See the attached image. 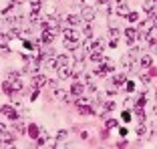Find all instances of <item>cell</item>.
Here are the masks:
<instances>
[{
	"label": "cell",
	"mask_w": 157,
	"mask_h": 149,
	"mask_svg": "<svg viewBox=\"0 0 157 149\" xmlns=\"http://www.w3.org/2000/svg\"><path fill=\"white\" fill-rule=\"evenodd\" d=\"M155 101H157V95H155Z\"/></svg>",
	"instance_id": "obj_42"
},
{
	"label": "cell",
	"mask_w": 157,
	"mask_h": 149,
	"mask_svg": "<svg viewBox=\"0 0 157 149\" xmlns=\"http://www.w3.org/2000/svg\"><path fill=\"white\" fill-rule=\"evenodd\" d=\"M137 135H139V137L145 135V127H143V125H139V127H137Z\"/></svg>",
	"instance_id": "obj_37"
},
{
	"label": "cell",
	"mask_w": 157,
	"mask_h": 149,
	"mask_svg": "<svg viewBox=\"0 0 157 149\" xmlns=\"http://www.w3.org/2000/svg\"><path fill=\"white\" fill-rule=\"evenodd\" d=\"M30 2V6H33V10H40L42 4H40V0H28Z\"/></svg>",
	"instance_id": "obj_28"
},
{
	"label": "cell",
	"mask_w": 157,
	"mask_h": 149,
	"mask_svg": "<svg viewBox=\"0 0 157 149\" xmlns=\"http://www.w3.org/2000/svg\"><path fill=\"white\" fill-rule=\"evenodd\" d=\"M83 89H85V85L77 81V83L71 87V95H75V97H81V95H83Z\"/></svg>",
	"instance_id": "obj_12"
},
{
	"label": "cell",
	"mask_w": 157,
	"mask_h": 149,
	"mask_svg": "<svg viewBox=\"0 0 157 149\" xmlns=\"http://www.w3.org/2000/svg\"><path fill=\"white\" fill-rule=\"evenodd\" d=\"M12 2H14V4H16V6H18V4H22L24 0H12Z\"/></svg>",
	"instance_id": "obj_40"
},
{
	"label": "cell",
	"mask_w": 157,
	"mask_h": 149,
	"mask_svg": "<svg viewBox=\"0 0 157 149\" xmlns=\"http://www.w3.org/2000/svg\"><path fill=\"white\" fill-rule=\"evenodd\" d=\"M22 44H24V47H26V48H33V47H34V44H33V42H30V40H24Z\"/></svg>",
	"instance_id": "obj_39"
},
{
	"label": "cell",
	"mask_w": 157,
	"mask_h": 149,
	"mask_svg": "<svg viewBox=\"0 0 157 149\" xmlns=\"http://www.w3.org/2000/svg\"><path fill=\"white\" fill-rule=\"evenodd\" d=\"M151 24H153V26H157V12H153V16H151Z\"/></svg>",
	"instance_id": "obj_38"
},
{
	"label": "cell",
	"mask_w": 157,
	"mask_h": 149,
	"mask_svg": "<svg viewBox=\"0 0 157 149\" xmlns=\"http://www.w3.org/2000/svg\"><path fill=\"white\" fill-rule=\"evenodd\" d=\"M52 95H55V99H60V101H65V103H71V99H69V95H67V91H63V89H59V87L52 89Z\"/></svg>",
	"instance_id": "obj_7"
},
{
	"label": "cell",
	"mask_w": 157,
	"mask_h": 149,
	"mask_svg": "<svg viewBox=\"0 0 157 149\" xmlns=\"http://www.w3.org/2000/svg\"><path fill=\"white\" fill-rule=\"evenodd\" d=\"M63 36H65V38H78L77 32H75V30H71V28H65V30H63Z\"/></svg>",
	"instance_id": "obj_25"
},
{
	"label": "cell",
	"mask_w": 157,
	"mask_h": 149,
	"mask_svg": "<svg viewBox=\"0 0 157 149\" xmlns=\"http://www.w3.org/2000/svg\"><path fill=\"white\" fill-rule=\"evenodd\" d=\"M16 77H20L18 73H16V71H10L8 73V81H12V79H16Z\"/></svg>",
	"instance_id": "obj_35"
},
{
	"label": "cell",
	"mask_w": 157,
	"mask_h": 149,
	"mask_svg": "<svg viewBox=\"0 0 157 149\" xmlns=\"http://www.w3.org/2000/svg\"><path fill=\"white\" fill-rule=\"evenodd\" d=\"M6 55H10V48L8 47H0V56H6Z\"/></svg>",
	"instance_id": "obj_34"
},
{
	"label": "cell",
	"mask_w": 157,
	"mask_h": 149,
	"mask_svg": "<svg viewBox=\"0 0 157 149\" xmlns=\"http://www.w3.org/2000/svg\"><path fill=\"white\" fill-rule=\"evenodd\" d=\"M10 83H12V89H14V93H22V81H20V77H16V79H12L10 81Z\"/></svg>",
	"instance_id": "obj_15"
},
{
	"label": "cell",
	"mask_w": 157,
	"mask_h": 149,
	"mask_svg": "<svg viewBox=\"0 0 157 149\" xmlns=\"http://www.w3.org/2000/svg\"><path fill=\"white\" fill-rule=\"evenodd\" d=\"M67 137H69V131H59V133H56V145H60V141H65Z\"/></svg>",
	"instance_id": "obj_21"
},
{
	"label": "cell",
	"mask_w": 157,
	"mask_h": 149,
	"mask_svg": "<svg viewBox=\"0 0 157 149\" xmlns=\"http://www.w3.org/2000/svg\"><path fill=\"white\" fill-rule=\"evenodd\" d=\"M155 115H157V105H155Z\"/></svg>",
	"instance_id": "obj_41"
},
{
	"label": "cell",
	"mask_w": 157,
	"mask_h": 149,
	"mask_svg": "<svg viewBox=\"0 0 157 149\" xmlns=\"http://www.w3.org/2000/svg\"><path fill=\"white\" fill-rule=\"evenodd\" d=\"M46 69H56V67H59V63H56V59H46Z\"/></svg>",
	"instance_id": "obj_26"
},
{
	"label": "cell",
	"mask_w": 157,
	"mask_h": 149,
	"mask_svg": "<svg viewBox=\"0 0 157 149\" xmlns=\"http://www.w3.org/2000/svg\"><path fill=\"white\" fill-rule=\"evenodd\" d=\"M56 73H59V79L60 81L71 79V77H73V71H71L69 67H59V69H56Z\"/></svg>",
	"instance_id": "obj_8"
},
{
	"label": "cell",
	"mask_w": 157,
	"mask_h": 149,
	"mask_svg": "<svg viewBox=\"0 0 157 149\" xmlns=\"http://www.w3.org/2000/svg\"><path fill=\"white\" fill-rule=\"evenodd\" d=\"M78 47H81L78 38H65V48L67 51H77Z\"/></svg>",
	"instance_id": "obj_9"
},
{
	"label": "cell",
	"mask_w": 157,
	"mask_h": 149,
	"mask_svg": "<svg viewBox=\"0 0 157 149\" xmlns=\"http://www.w3.org/2000/svg\"><path fill=\"white\" fill-rule=\"evenodd\" d=\"M44 85H48V79H46L44 74H34L33 77V87L34 89H42Z\"/></svg>",
	"instance_id": "obj_3"
},
{
	"label": "cell",
	"mask_w": 157,
	"mask_h": 149,
	"mask_svg": "<svg viewBox=\"0 0 157 149\" xmlns=\"http://www.w3.org/2000/svg\"><path fill=\"white\" fill-rule=\"evenodd\" d=\"M125 81H127V77H125V73H121V74H115V77H113V83H115L117 87H119V85H123Z\"/></svg>",
	"instance_id": "obj_20"
},
{
	"label": "cell",
	"mask_w": 157,
	"mask_h": 149,
	"mask_svg": "<svg viewBox=\"0 0 157 149\" xmlns=\"http://www.w3.org/2000/svg\"><path fill=\"white\" fill-rule=\"evenodd\" d=\"M12 127H14V131H16V133H24V123H22V119H20V117H16V119L12 121Z\"/></svg>",
	"instance_id": "obj_14"
},
{
	"label": "cell",
	"mask_w": 157,
	"mask_h": 149,
	"mask_svg": "<svg viewBox=\"0 0 157 149\" xmlns=\"http://www.w3.org/2000/svg\"><path fill=\"white\" fill-rule=\"evenodd\" d=\"M117 14H119V16H127V14H129V8L125 4H119L117 6Z\"/></svg>",
	"instance_id": "obj_24"
},
{
	"label": "cell",
	"mask_w": 157,
	"mask_h": 149,
	"mask_svg": "<svg viewBox=\"0 0 157 149\" xmlns=\"http://www.w3.org/2000/svg\"><path fill=\"white\" fill-rule=\"evenodd\" d=\"M28 137L38 139V127H36V125H28Z\"/></svg>",
	"instance_id": "obj_19"
},
{
	"label": "cell",
	"mask_w": 157,
	"mask_h": 149,
	"mask_svg": "<svg viewBox=\"0 0 157 149\" xmlns=\"http://www.w3.org/2000/svg\"><path fill=\"white\" fill-rule=\"evenodd\" d=\"M145 38H147V42L149 44H157V26H151L145 32Z\"/></svg>",
	"instance_id": "obj_6"
},
{
	"label": "cell",
	"mask_w": 157,
	"mask_h": 149,
	"mask_svg": "<svg viewBox=\"0 0 157 149\" xmlns=\"http://www.w3.org/2000/svg\"><path fill=\"white\" fill-rule=\"evenodd\" d=\"M125 40H127V44H133L135 40H137V36H139V30H135V28H127L125 30Z\"/></svg>",
	"instance_id": "obj_5"
},
{
	"label": "cell",
	"mask_w": 157,
	"mask_h": 149,
	"mask_svg": "<svg viewBox=\"0 0 157 149\" xmlns=\"http://www.w3.org/2000/svg\"><path fill=\"white\" fill-rule=\"evenodd\" d=\"M95 8H91V6H83V12H81V16H83V20H87V22H91L93 18H95Z\"/></svg>",
	"instance_id": "obj_4"
},
{
	"label": "cell",
	"mask_w": 157,
	"mask_h": 149,
	"mask_svg": "<svg viewBox=\"0 0 157 149\" xmlns=\"http://www.w3.org/2000/svg\"><path fill=\"white\" fill-rule=\"evenodd\" d=\"M133 63H135V59H131L129 55H127V56H123V59H121V67H123V71H125V73H127V71H131V69H133Z\"/></svg>",
	"instance_id": "obj_10"
},
{
	"label": "cell",
	"mask_w": 157,
	"mask_h": 149,
	"mask_svg": "<svg viewBox=\"0 0 157 149\" xmlns=\"http://www.w3.org/2000/svg\"><path fill=\"white\" fill-rule=\"evenodd\" d=\"M127 18H129L131 22H135V20L139 18V14H137V12H129V14H127Z\"/></svg>",
	"instance_id": "obj_33"
},
{
	"label": "cell",
	"mask_w": 157,
	"mask_h": 149,
	"mask_svg": "<svg viewBox=\"0 0 157 149\" xmlns=\"http://www.w3.org/2000/svg\"><path fill=\"white\" fill-rule=\"evenodd\" d=\"M105 127H107V129H113V127H117V121H115V119H107Z\"/></svg>",
	"instance_id": "obj_29"
},
{
	"label": "cell",
	"mask_w": 157,
	"mask_h": 149,
	"mask_svg": "<svg viewBox=\"0 0 157 149\" xmlns=\"http://www.w3.org/2000/svg\"><path fill=\"white\" fill-rule=\"evenodd\" d=\"M78 113H81V115H89V113H93V103H91V105H78Z\"/></svg>",
	"instance_id": "obj_18"
},
{
	"label": "cell",
	"mask_w": 157,
	"mask_h": 149,
	"mask_svg": "<svg viewBox=\"0 0 157 149\" xmlns=\"http://www.w3.org/2000/svg\"><path fill=\"white\" fill-rule=\"evenodd\" d=\"M125 89H127V93L135 91V83H133V81H127V83H125Z\"/></svg>",
	"instance_id": "obj_30"
},
{
	"label": "cell",
	"mask_w": 157,
	"mask_h": 149,
	"mask_svg": "<svg viewBox=\"0 0 157 149\" xmlns=\"http://www.w3.org/2000/svg\"><path fill=\"white\" fill-rule=\"evenodd\" d=\"M151 63H153L151 55H143L141 59H139V65H141V69H149V67H151Z\"/></svg>",
	"instance_id": "obj_13"
},
{
	"label": "cell",
	"mask_w": 157,
	"mask_h": 149,
	"mask_svg": "<svg viewBox=\"0 0 157 149\" xmlns=\"http://www.w3.org/2000/svg\"><path fill=\"white\" fill-rule=\"evenodd\" d=\"M155 52H157V47H155Z\"/></svg>",
	"instance_id": "obj_43"
},
{
	"label": "cell",
	"mask_w": 157,
	"mask_h": 149,
	"mask_svg": "<svg viewBox=\"0 0 157 149\" xmlns=\"http://www.w3.org/2000/svg\"><path fill=\"white\" fill-rule=\"evenodd\" d=\"M0 113H2V115H6V117L10 119V121H14V119L18 117V113L14 111V109L10 107V105H0Z\"/></svg>",
	"instance_id": "obj_2"
},
{
	"label": "cell",
	"mask_w": 157,
	"mask_h": 149,
	"mask_svg": "<svg viewBox=\"0 0 157 149\" xmlns=\"http://www.w3.org/2000/svg\"><path fill=\"white\" fill-rule=\"evenodd\" d=\"M2 91H4L6 95H12V93H14V89H12V83H10V81H6V83L2 85Z\"/></svg>",
	"instance_id": "obj_23"
},
{
	"label": "cell",
	"mask_w": 157,
	"mask_h": 149,
	"mask_svg": "<svg viewBox=\"0 0 157 149\" xmlns=\"http://www.w3.org/2000/svg\"><path fill=\"white\" fill-rule=\"evenodd\" d=\"M52 38H55V32H52V30H42V34H40V42L42 44H51Z\"/></svg>",
	"instance_id": "obj_11"
},
{
	"label": "cell",
	"mask_w": 157,
	"mask_h": 149,
	"mask_svg": "<svg viewBox=\"0 0 157 149\" xmlns=\"http://www.w3.org/2000/svg\"><path fill=\"white\" fill-rule=\"evenodd\" d=\"M67 22H69L71 26H78V24H81V16H77V14H69V16H67Z\"/></svg>",
	"instance_id": "obj_16"
},
{
	"label": "cell",
	"mask_w": 157,
	"mask_h": 149,
	"mask_svg": "<svg viewBox=\"0 0 157 149\" xmlns=\"http://www.w3.org/2000/svg\"><path fill=\"white\" fill-rule=\"evenodd\" d=\"M56 63H59V67H67L69 65V59H67L65 55H59L56 56ZM59 67H56V69H59Z\"/></svg>",
	"instance_id": "obj_22"
},
{
	"label": "cell",
	"mask_w": 157,
	"mask_h": 149,
	"mask_svg": "<svg viewBox=\"0 0 157 149\" xmlns=\"http://www.w3.org/2000/svg\"><path fill=\"white\" fill-rule=\"evenodd\" d=\"M105 107L109 109V111H113V109H115V103H113V101H107V103H105Z\"/></svg>",
	"instance_id": "obj_36"
},
{
	"label": "cell",
	"mask_w": 157,
	"mask_h": 149,
	"mask_svg": "<svg viewBox=\"0 0 157 149\" xmlns=\"http://www.w3.org/2000/svg\"><path fill=\"white\" fill-rule=\"evenodd\" d=\"M135 115L141 117V121L145 119V111H143V107H141V105H137V107H135Z\"/></svg>",
	"instance_id": "obj_27"
},
{
	"label": "cell",
	"mask_w": 157,
	"mask_h": 149,
	"mask_svg": "<svg viewBox=\"0 0 157 149\" xmlns=\"http://www.w3.org/2000/svg\"><path fill=\"white\" fill-rule=\"evenodd\" d=\"M121 119H123L125 123H127V121H131V113H129V111H123V113H121Z\"/></svg>",
	"instance_id": "obj_32"
},
{
	"label": "cell",
	"mask_w": 157,
	"mask_h": 149,
	"mask_svg": "<svg viewBox=\"0 0 157 149\" xmlns=\"http://www.w3.org/2000/svg\"><path fill=\"white\" fill-rule=\"evenodd\" d=\"M85 36H87V38L93 36V26H91V24H87V26H85Z\"/></svg>",
	"instance_id": "obj_31"
},
{
	"label": "cell",
	"mask_w": 157,
	"mask_h": 149,
	"mask_svg": "<svg viewBox=\"0 0 157 149\" xmlns=\"http://www.w3.org/2000/svg\"><path fill=\"white\" fill-rule=\"evenodd\" d=\"M105 51V40L103 38H97V40H91V47H89V52H103Z\"/></svg>",
	"instance_id": "obj_1"
},
{
	"label": "cell",
	"mask_w": 157,
	"mask_h": 149,
	"mask_svg": "<svg viewBox=\"0 0 157 149\" xmlns=\"http://www.w3.org/2000/svg\"><path fill=\"white\" fill-rule=\"evenodd\" d=\"M28 22H33V24L40 22V14H38V10H33V12L28 14Z\"/></svg>",
	"instance_id": "obj_17"
}]
</instances>
